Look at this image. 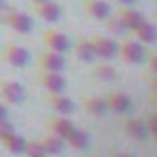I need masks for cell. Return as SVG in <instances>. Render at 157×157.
Returning a JSON list of instances; mask_svg holds the SVG:
<instances>
[{"mask_svg": "<svg viewBox=\"0 0 157 157\" xmlns=\"http://www.w3.org/2000/svg\"><path fill=\"white\" fill-rule=\"evenodd\" d=\"M118 56L128 65H140V63L146 61V48L135 37L133 39H124L122 43H118Z\"/></svg>", "mask_w": 157, "mask_h": 157, "instance_id": "1", "label": "cell"}, {"mask_svg": "<svg viewBox=\"0 0 157 157\" xmlns=\"http://www.w3.org/2000/svg\"><path fill=\"white\" fill-rule=\"evenodd\" d=\"M0 98L4 104L21 105L26 100V89L17 80H0Z\"/></svg>", "mask_w": 157, "mask_h": 157, "instance_id": "2", "label": "cell"}, {"mask_svg": "<svg viewBox=\"0 0 157 157\" xmlns=\"http://www.w3.org/2000/svg\"><path fill=\"white\" fill-rule=\"evenodd\" d=\"M0 59H2L6 65H10V67H15V68H22V67H26L28 63H30V59H32V54H30V50L26 48V46H22V44H8L4 50H2V54H0Z\"/></svg>", "mask_w": 157, "mask_h": 157, "instance_id": "3", "label": "cell"}, {"mask_svg": "<svg viewBox=\"0 0 157 157\" xmlns=\"http://www.w3.org/2000/svg\"><path fill=\"white\" fill-rule=\"evenodd\" d=\"M2 21L8 28H11L17 33H30L33 28V19L28 13L19 10H6V15L2 17Z\"/></svg>", "mask_w": 157, "mask_h": 157, "instance_id": "4", "label": "cell"}, {"mask_svg": "<svg viewBox=\"0 0 157 157\" xmlns=\"http://www.w3.org/2000/svg\"><path fill=\"white\" fill-rule=\"evenodd\" d=\"M91 43H93L96 57H100L104 61H109L118 56V43L107 35H94V37H91Z\"/></svg>", "mask_w": 157, "mask_h": 157, "instance_id": "5", "label": "cell"}, {"mask_svg": "<svg viewBox=\"0 0 157 157\" xmlns=\"http://www.w3.org/2000/svg\"><path fill=\"white\" fill-rule=\"evenodd\" d=\"M105 102H107V109L115 115H128L131 111V96L124 91H111L107 96H105Z\"/></svg>", "mask_w": 157, "mask_h": 157, "instance_id": "6", "label": "cell"}, {"mask_svg": "<svg viewBox=\"0 0 157 157\" xmlns=\"http://www.w3.org/2000/svg\"><path fill=\"white\" fill-rule=\"evenodd\" d=\"M43 43H44V46L48 50L59 52V54H67L72 48L70 39L63 32H57V30H46V32H43Z\"/></svg>", "mask_w": 157, "mask_h": 157, "instance_id": "7", "label": "cell"}, {"mask_svg": "<svg viewBox=\"0 0 157 157\" xmlns=\"http://www.w3.org/2000/svg\"><path fill=\"white\" fill-rule=\"evenodd\" d=\"M39 82L48 91V94H59V93H65V89H67V78L63 76V72H46V70H43Z\"/></svg>", "mask_w": 157, "mask_h": 157, "instance_id": "8", "label": "cell"}, {"mask_svg": "<svg viewBox=\"0 0 157 157\" xmlns=\"http://www.w3.org/2000/svg\"><path fill=\"white\" fill-rule=\"evenodd\" d=\"M35 15L43 19L44 22H57L63 15V8L56 2V0H44V2H37L33 8Z\"/></svg>", "mask_w": 157, "mask_h": 157, "instance_id": "9", "label": "cell"}, {"mask_svg": "<svg viewBox=\"0 0 157 157\" xmlns=\"http://www.w3.org/2000/svg\"><path fill=\"white\" fill-rule=\"evenodd\" d=\"M39 67H41V70H46V72H63L67 68L65 54L52 52V50L43 52L39 57Z\"/></svg>", "mask_w": 157, "mask_h": 157, "instance_id": "10", "label": "cell"}, {"mask_svg": "<svg viewBox=\"0 0 157 157\" xmlns=\"http://www.w3.org/2000/svg\"><path fill=\"white\" fill-rule=\"evenodd\" d=\"M46 102L48 105L52 107V111H56L57 115L61 117H70L74 111H76V104L72 98H68L65 93H59V94H48L46 96Z\"/></svg>", "mask_w": 157, "mask_h": 157, "instance_id": "11", "label": "cell"}, {"mask_svg": "<svg viewBox=\"0 0 157 157\" xmlns=\"http://www.w3.org/2000/svg\"><path fill=\"white\" fill-rule=\"evenodd\" d=\"M122 126H124V133L128 137H131L133 140L144 142V140L150 139V131H148V126H146L144 118H126Z\"/></svg>", "mask_w": 157, "mask_h": 157, "instance_id": "12", "label": "cell"}, {"mask_svg": "<svg viewBox=\"0 0 157 157\" xmlns=\"http://www.w3.org/2000/svg\"><path fill=\"white\" fill-rule=\"evenodd\" d=\"M118 21H120V24H122L124 30L133 32L135 28H139L146 21V17L139 10H135V8H122L120 13H118Z\"/></svg>", "mask_w": 157, "mask_h": 157, "instance_id": "13", "label": "cell"}, {"mask_svg": "<svg viewBox=\"0 0 157 157\" xmlns=\"http://www.w3.org/2000/svg\"><path fill=\"white\" fill-rule=\"evenodd\" d=\"M83 10L96 21H107L111 17V6L105 0H83Z\"/></svg>", "mask_w": 157, "mask_h": 157, "instance_id": "14", "label": "cell"}, {"mask_svg": "<svg viewBox=\"0 0 157 157\" xmlns=\"http://www.w3.org/2000/svg\"><path fill=\"white\" fill-rule=\"evenodd\" d=\"M74 122L70 120V118H67V117H61V115H57L56 118H52V120H48V129H50V133H56L57 137H61V139H65V142H67V137L74 131Z\"/></svg>", "mask_w": 157, "mask_h": 157, "instance_id": "15", "label": "cell"}, {"mask_svg": "<svg viewBox=\"0 0 157 157\" xmlns=\"http://www.w3.org/2000/svg\"><path fill=\"white\" fill-rule=\"evenodd\" d=\"M74 56L80 59L82 63H94L98 57L94 54V48H93V43H91V37L89 39H78L76 44H74Z\"/></svg>", "mask_w": 157, "mask_h": 157, "instance_id": "16", "label": "cell"}, {"mask_svg": "<svg viewBox=\"0 0 157 157\" xmlns=\"http://www.w3.org/2000/svg\"><path fill=\"white\" fill-rule=\"evenodd\" d=\"M133 37L139 41V43H142V44H153L155 41H157V28H155V24L153 22H150V21H144L139 28H135L133 32Z\"/></svg>", "mask_w": 157, "mask_h": 157, "instance_id": "17", "label": "cell"}, {"mask_svg": "<svg viewBox=\"0 0 157 157\" xmlns=\"http://www.w3.org/2000/svg\"><path fill=\"white\" fill-rule=\"evenodd\" d=\"M83 107L89 115L93 117H104L109 109H107V102L104 96H98V94H89L83 98Z\"/></svg>", "mask_w": 157, "mask_h": 157, "instance_id": "18", "label": "cell"}, {"mask_svg": "<svg viewBox=\"0 0 157 157\" xmlns=\"http://www.w3.org/2000/svg\"><path fill=\"white\" fill-rule=\"evenodd\" d=\"M43 146H44V151H46V155H50V157H56V155H59V153H63V150H65V139H61V137H57L56 133H46L44 137H43Z\"/></svg>", "mask_w": 157, "mask_h": 157, "instance_id": "19", "label": "cell"}, {"mask_svg": "<svg viewBox=\"0 0 157 157\" xmlns=\"http://www.w3.org/2000/svg\"><path fill=\"white\" fill-rule=\"evenodd\" d=\"M67 144H68V146H72V148H74V150H78V151H83V150H87V148H89V144H91L89 133H87L85 129L74 128V131L67 137Z\"/></svg>", "mask_w": 157, "mask_h": 157, "instance_id": "20", "label": "cell"}, {"mask_svg": "<svg viewBox=\"0 0 157 157\" xmlns=\"http://www.w3.org/2000/svg\"><path fill=\"white\" fill-rule=\"evenodd\" d=\"M0 142H2V146L10 153H13V155H22L24 153V148H26V139L22 135H19L17 131H13L11 135H8L6 139H2Z\"/></svg>", "mask_w": 157, "mask_h": 157, "instance_id": "21", "label": "cell"}, {"mask_svg": "<svg viewBox=\"0 0 157 157\" xmlns=\"http://www.w3.org/2000/svg\"><path fill=\"white\" fill-rule=\"evenodd\" d=\"M94 76L98 78L100 82L109 83V82H113L115 78H117V70H115V67H111V65H107V63H100V65L94 68Z\"/></svg>", "mask_w": 157, "mask_h": 157, "instance_id": "22", "label": "cell"}, {"mask_svg": "<svg viewBox=\"0 0 157 157\" xmlns=\"http://www.w3.org/2000/svg\"><path fill=\"white\" fill-rule=\"evenodd\" d=\"M24 153H26L28 157H44V155H46L44 146H43L41 140H26Z\"/></svg>", "mask_w": 157, "mask_h": 157, "instance_id": "23", "label": "cell"}, {"mask_svg": "<svg viewBox=\"0 0 157 157\" xmlns=\"http://www.w3.org/2000/svg\"><path fill=\"white\" fill-rule=\"evenodd\" d=\"M13 131H17V129H15L13 122H10V118L8 120H0V140L6 139L8 135H11Z\"/></svg>", "mask_w": 157, "mask_h": 157, "instance_id": "24", "label": "cell"}, {"mask_svg": "<svg viewBox=\"0 0 157 157\" xmlns=\"http://www.w3.org/2000/svg\"><path fill=\"white\" fill-rule=\"evenodd\" d=\"M144 122H146V126H148L150 137H155V135H157V115H155V113H150V115H146Z\"/></svg>", "mask_w": 157, "mask_h": 157, "instance_id": "25", "label": "cell"}, {"mask_svg": "<svg viewBox=\"0 0 157 157\" xmlns=\"http://www.w3.org/2000/svg\"><path fill=\"white\" fill-rule=\"evenodd\" d=\"M10 118V109L4 102H0V120H8Z\"/></svg>", "mask_w": 157, "mask_h": 157, "instance_id": "26", "label": "cell"}, {"mask_svg": "<svg viewBox=\"0 0 157 157\" xmlns=\"http://www.w3.org/2000/svg\"><path fill=\"white\" fill-rule=\"evenodd\" d=\"M115 2H118V4H122V6H131V4L137 2V0H115Z\"/></svg>", "mask_w": 157, "mask_h": 157, "instance_id": "27", "label": "cell"}, {"mask_svg": "<svg viewBox=\"0 0 157 157\" xmlns=\"http://www.w3.org/2000/svg\"><path fill=\"white\" fill-rule=\"evenodd\" d=\"M109 157H131V155H128V153H124V151H115V153H111Z\"/></svg>", "mask_w": 157, "mask_h": 157, "instance_id": "28", "label": "cell"}, {"mask_svg": "<svg viewBox=\"0 0 157 157\" xmlns=\"http://www.w3.org/2000/svg\"><path fill=\"white\" fill-rule=\"evenodd\" d=\"M8 10V0H0V11H6Z\"/></svg>", "mask_w": 157, "mask_h": 157, "instance_id": "29", "label": "cell"}, {"mask_svg": "<svg viewBox=\"0 0 157 157\" xmlns=\"http://www.w3.org/2000/svg\"><path fill=\"white\" fill-rule=\"evenodd\" d=\"M32 2H33V4H37V2H44V0H32Z\"/></svg>", "mask_w": 157, "mask_h": 157, "instance_id": "30", "label": "cell"}, {"mask_svg": "<svg viewBox=\"0 0 157 157\" xmlns=\"http://www.w3.org/2000/svg\"><path fill=\"white\" fill-rule=\"evenodd\" d=\"M44 157H50V155H44Z\"/></svg>", "mask_w": 157, "mask_h": 157, "instance_id": "31", "label": "cell"}]
</instances>
